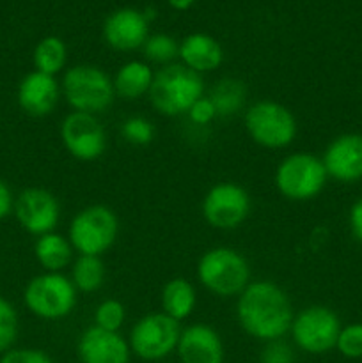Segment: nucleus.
Instances as JSON below:
<instances>
[{
    "mask_svg": "<svg viewBox=\"0 0 362 363\" xmlns=\"http://www.w3.org/2000/svg\"><path fill=\"white\" fill-rule=\"evenodd\" d=\"M295 312L290 296L272 280H256L236 301V319L248 337L261 342L283 339L290 333Z\"/></svg>",
    "mask_w": 362,
    "mask_h": 363,
    "instance_id": "f257e3e1",
    "label": "nucleus"
},
{
    "mask_svg": "<svg viewBox=\"0 0 362 363\" xmlns=\"http://www.w3.org/2000/svg\"><path fill=\"white\" fill-rule=\"evenodd\" d=\"M202 96V74L188 69L183 64H167L155 73L148 98L158 113L165 117H180Z\"/></svg>",
    "mask_w": 362,
    "mask_h": 363,
    "instance_id": "f03ea898",
    "label": "nucleus"
},
{
    "mask_svg": "<svg viewBox=\"0 0 362 363\" xmlns=\"http://www.w3.org/2000/svg\"><path fill=\"white\" fill-rule=\"evenodd\" d=\"M197 280L215 296H240L251 284V264L234 248H209L197 262Z\"/></svg>",
    "mask_w": 362,
    "mask_h": 363,
    "instance_id": "7ed1b4c3",
    "label": "nucleus"
},
{
    "mask_svg": "<svg viewBox=\"0 0 362 363\" xmlns=\"http://www.w3.org/2000/svg\"><path fill=\"white\" fill-rule=\"evenodd\" d=\"M60 92L73 112L98 116L110 108L116 99L112 78L98 66L78 64L64 73Z\"/></svg>",
    "mask_w": 362,
    "mask_h": 363,
    "instance_id": "20e7f679",
    "label": "nucleus"
},
{
    "mask_svg": "<svg viewBox=\"0 0 362 363\" xmlns=\"http://www.w3.org/2000/svg\"><path fill=\"white\" fill-rule=\"evenodd\" d=\"M243 126L256 145L272 151L290 147L298 133L295 113L286 105L272 99H259L247 106Z\"/></svg>",
    "mask_w": 362,
    "mask_h": 363,
    "instance_id": "39448f33",
    "label": "nucleus"
},
{
    "mask_svg": "<svg viewBox=\"0 0 362 363\" xmlns=\"http://www.w3.org/2000/svg\"><path fill=\"white\" fill-rule=\"evenodd\" d=\"M329 174L322 158L312 152L297 151L280 160L275 169L273 183L284 199L293 202H307L318 197L327 186Z\"/></svg>",
    "mask_w": 362,
    "mask_h": 363,
    "instance_id": "423d86ee",
    "label": "nucleus"
},
{
    "mask_svg": "<svg viewBox=\"0 0 362 363\" xmlns=\"http://www.w3.org/2000/svg\"><path fill=\"white\" fill-rule=\"evenodd\" d=\"M119 236V220L116 213L103 204H92L80 209L71 218L67 240L78 255L102 257L116 245Z\"/></svg>",
    "mask_w": 362,
    "mask_h": 363,
    "instance_id": "0eeeda50",
    "label": "nucleus"
},
{
    "mask_svg": "<svg viewBox=\"0 0 362 363\" xmlns=\"http://www.w3.org/2000/svg\"><path fill=\"white\" fill-rule=\"evenodd\" d=\"M77 294L71 279L64 273H41L31 279L23 289V303L32 315L45 321H60L77 307Z\"/></svg>",
    "mask_w": 362,
    "mask_h": 363,
    "instance_id": "6e6552de",
    "label": "nucleus"
},
{
    "mask_svg": "<svg viewBox=\"0 0 362 363\" xmlns=\"http://www.w3.org/2000/svg\"><path fill=\"white\" fill-rule=\"evenodd\" d=\"M181 332V323L163 312L144 315L131 326L128 337L131 354L144 362L163 360L176 351Z\"/></svg>",
    "mask_w": 362,
    "mask_h": 363,
    "instance_id": "1a4fd4ad",
    "label": "nucleus"
},
{
    "mask_svg": "<svg viewBox=\"0 0 362 363\" xmlns=\"http://www.w3.org/2000/svg\"><path fill=\"white\" fill-rule=\"evenodd\" d=\"M341 319L325 305H311L295 314L291 323V339L300 351L309 354H323L336 350L341 332Z\"/></svg>",
    "mask_w": 362,
    "mask_h": 363,
    "instance_id": "9d476101",
    "label": "nucleus"
},
{
    "mask_svg": "<svg viewBox=\"0 0 362 363\" xmlns=\"http://www.w3.org/2000/svg\"><path fill=\"white\" fill-rule=\"evenodd\" d=\"M251 209L252 201L248 191L231 181L213 184L201 204L204 222L219 230L238 229L248 218Z\"/></svg>",
    "mask_w": 362,
    "mask_h": 363,
    "instance_id": "9b49d317",
    "label": "nucleus"
},
{
    "mask_svg": "<svg viewBox=\"0 0 362 363\" xmlns=\"http://www.w3.org/2000/svg\"><path fill=\"white\" fill-rule=\"evenodd\" d=\"M60 142L78 162H94L106 151V133L92 113L70 112L60 123Z\"/></svg>",
    "mask_w": 362,
    "mask_h": 363,
    "instance_id": "f8f14e48",
    "label": "nucleus"
},
{
    "mask_svg": "<svg viewBox=\"0 0 362 363\" xmlns=\"http://www.w3.org/2000/svg\"><path fill=\"white\" fill-rule=\"evenodd\" d=\"M13 213L21 229L39 238L53 233L59 225L60 204L55 195L45 188H25L14 199Z\"/></svg>",
    "mask_w": 362,
    "mask_h": 363,
    "instance_id": "ddd939ff",
    "label": "nucleus"
},
{
    "mask_svg": "<svg viewBox=\"0 0 362 363\" xmlns=\"http://www.w3.org/2000/svg\"><path fill=\"white\" fill-rule=\"evenodd\" d=\"M330 179L350 184L362 179V135L344 133L327 145L322 156Z\"/></svg>",
    "mask_w": 362,
    "mask_h": 363,
    "instance_id": "4468645a",
    "label": "nucleus"
},
{
    "mask_svg": "<svg viewBox=\"0 0 362 363\" xmlns=\"http://www.w3.org/2000/svg\"><path fill=\"white\" fill-rule=\"evenodd\" d=\"M77 354L82 363H130L131 350L119 332L92 325L78 339Z\"/></svg>",
    "mask_w": 362,
    "mask_h": 363,
    "instance_id": "2eb2a0df",
    "label": "nucleus"
},
{
    "mask_svg": "<svg viewBox=\"0 0 362 363\" xmlns=\"http://www.w3.org/2000/svg\"><path fill=\"white\" fill-rule=\"evenodd\" d=\"M103 38L117 52H133L144 46L149 38V21L137 9L114 11L103 23Z\"/></svg>",
    "mask_w": 362,
    "mask_h": 363,
    "instance_id": "dca6fc26",
    "label": "nucleus"
},
{
    "mask_svg": "<svg viewBox=\"0 0 362 363\" xmlns=\"http://www.w3.org/2000/svg\"><path fill=\"white\" fill-rule=\"evenodd\" d=\"M176 353L181 363H224L226 358L222 337L204 323L183 328Z\"/></svg>",
    "mask_w": 362,
    "mask_h": 363,
    "instance_id": "f3484780",
    "label": "nucleus"
},
{
    "mask_svg": "<svg viewBox=\"0 0 362 363\" xmlns=\"http://www.w3.org/2000/svg\"><path fill=\"white\" fill-rule=\"evenodd\" d=\"M60 96V84L55 77L31 71L18 85L16 99L20 108L31 117H46L55 110Z\"/></svg>",
    "mask_w": 362,
    "mask_h": 363,
    "instance_id": "a211bd4d",
    "label": "nucleus"
},
{
    "mask_svg": "<svg viewBox=\"0 0 362 363\" xmlns=\"http://www.w3.org/2000/svg\"><path fill=\"white\" fill-rule=\"evenodd\" d=\"M181 64L195 73H209L222 66L224 50L215 38L208 34H190L180 43Z\"/></svg>",
    "mask_w": 362,
    "mask_h": 363,
    "instance_id": "6ab92c4d",
    "label": "nucleus"
},
{
    "mask_svg": "<svg viewBox=\"0 0 362 363\" xmlns=\"http://www.w3.org/2000/svg\"><path fill=\"white\" fill-rule=\"evenodd\" d=\"M153 78H155V73L148 62L130 60V62L123 64L112 78L116 98L124 99V101H135L142 96H148Z\"/></svg>",
    "mask_w": 362,
    "mask_h": 363,
    "instance_id": "aec40b11",
    "label": "nucleus"
},
{
    "mask_svg": "<svg viewBox=\"0 0 362 363\" xmlns=\"http://www.w3.org/2000/svg\"><path fill=\"white\" fill-rule=\"evenodd\" d=\"M160 305L162 312L176 321H185L190 318L197 305V291L190 280L183 277L167 280L160 293Z\"/></svg>",
    "mask_w": 362,
    "mask_h": 363,
    "instance_id": "412c9836",
    "label": "nucleus"
},
{
    "mask_svg": "<svg viewBox=\"0 0 362 363\" xmlns=\"http://www.w3.org/2000/svg\"><path fill=\"white\" fill-rule=\"evenodd\" d=\"M73 254L70 240L55 230L43 234L34 243L35 261L48 273H62L73 261Z\"/></svg>",
    "mask_w": 362,
    "mask_h": 363,
    "instance_id": "4be33fe9",
    "label": "nucleus"
},
{
    "mask_svg": "<svg viewBox=\"0 0 362 363\" xmlns=\"http://www.w3.org/2000/svg\"><path fill=\"white\" fill-rule=\"evenodd\" d=\"M209 101L215 106L216 117H233L241 112L247 101V89L238 78H222L209 91Z\"/></svg>",
    "mask_w": 362,
    "mask_h": 363,
    "instance_id": "5701e85b",
    "label": "nucleus"
},
{
    "mask_svg": "<svg viewBox=\"0 0 362 363\" xmlns=\"http://www.w3.org/2000/svg\"><path fill=\"white\" fill-rule=\"evenodd\" d=\"M32 62H34L35 71L50 74V77H55L67 64L66 43L60 38H57V35L43 38L35 45L34 53H32Z\"/></svg>",
    "mask_w": 362,
    "mask_h": 363,
    "instance_id": "b1692460",
    "label": "nucleus"
},
{
    "mask_svg": "<svg viewBox=\"0 0 362 363\" xmlns=\"http://www.w3.org/2000/svg\"><path fill=\"white\" fill-rule=\"evenodd\" d=\"M71 282L78 293L91 294L102 289L105 282V264L96 255H78L71 266Z\"/></svg>",
    "mask_w": 362,
    "mask_h": 363,
    "instance_id": "393cba45",
    "label": "nucleus"
},
{
    "mask_svg": "<svg viewBox=\"0 0 362 363\" xmlns=\"http://www.w3.org/2000/svg\"><path fill=\"white\" fill-rule=\"evenodd\" d=\"M144 57L149 62L155 64H172V60L180 55V43L167 34H153L142 46Z\"/></svg>",
    "mask_w": 362,
    "mask_h": 363,
    "instance_id": "a878e982",
    "label": "nucleus"
},
{
    "mask_svg": "<svg viewBox=\"0 0 362 363\" xmlns=\"http://www.w3.org/2000/svg\"><path fill=\"white\" fill-rule=\"evenodd\" d=\"M20 332V319L14 305L0 296V354L13 350Z\"/></svg>",
    "mask_w": 362,
    "mask_h": 363,
    "instance_id": "bb28decb",
    "label": "nucleus"
},
{
    "mask_svg": "<svg viewBox=\"0 0 362 363\" xmlns=\"http://www.w3.org/2000/svg\"><path fill=\"white\" fill-rule=\"evenodd\" d=\"M126 321V308L119 300H103L94 311V326L106 332H119Z\"/></svg>",
    "mask_w": 362,
    "mask_h": 363,
    "instance_id": "cd10ccee",
    "label": "nucleus"
},
{
    "mask_svg": "<svg viewBox=\"0 0 362 363\" xmlns=\"http://www.w3.org/2000/svg\"><path fill=\"white\" fill-rule=\"evenodd\" d=\"M121 137L131 145H138V147H144L149 145L155 138V126L149 119L141 116L128 117L126 121H123L121 124Z\"/></svg>",
    "mask_w": 362,
    "mask_h": 363,
    "instance_id": "c85d7f7f",
    "label": "nucleus"
},
{
    "mask_svg": "<svg viewBox=\"0 0 362 363\" xmlns=\"http://www.w3.org/2000/svg\"><path fill=\"white\" fill-rule=\"evenodd\" d=\"M336 350L350 360L362 358V323H351L341 328Z\"/></svg>",
    "mask_w": 362,
    "mask_h": 363,
    "instance_id": "c756f323",
    "label": "nucleus"
},
{
    "mask_svg": "<svg viewBox=\"0 0 362 363\" xmlns=\"http://www.w3.org/2000/svg\"><path fill=\"white\" fill-rule=\"evenodd\" d=\"M295 360H297L295 350L283 339L265 342L259 353V363H295Z\"/></svg>",
    "mask_w": 362,
    "mask_h": 363,
    "instance_id": "7c9ffc66",
    "label": "nucleus"
},
{
    "mask_svg": "<svg viewBox=\"0 0 362 363\" xmlns=\"http://www.w3.org/2000/svg\"><path fill=\"white\" fill-rule=\"evenodd\" d=\"M0 363H53V360L41 350H32V347L14 350L13 347L2 354Z\"/></svg>",
    "mask_w": 362,
    "mask_h": 363,
    "instance_id": "2f4dec72",
    "label": "nucleus"
},
{
    "mask_svg": "<svg viewBox=\"0 0 362 363\" xmlns=\"http://www.w3.org/2000/svg\"><path fill=\"white\" fill-rule=\"evenodd\" d=\"M187 116L188 119H190L194 124H197V126H206V124L212 123L213 119H216L215 106H213V103L209 101L208 96H202L201 99H197V101L190 106Z\"/></svg>",
    "mask_w": 362,
    "mask_h": 363,
    "instance_id": "473e14b6",
    "label": "nucleus"
},
{
    "mask_svg": "<svg viewBox=\"0 0 362 363\" xmlns=\"http://www.w3.org/2000/svg\"><path fill=\"white\" fill-rule=\"evenodd\" d=\"M348 223H350L351 236L362 245V197L353 202L350 208V215H348Z\"/></svg>",
    "mask_w": 362,
    "mask_h": 363,
    "instance_id": "72a5a7b5",
    "label": "nucleus"
},
{
    "mask_svg": "<svg viewBox=\"0 0 362 363\" xmlns=\"http://www.w3.org/2000/svg\"><path fill=\"white\" fill-rule=\"evenodd\" d=\"M14 209V195L4 179H0V220L7 218Z\"/></svg>",
    "mask_w": 362,
    "mask_h": 363,
    "instance_id": "f704fd0d",
    "label": "nucleus"
},
{
    "mask_svg": "<svg viewBox=\"0 0 362 363\" xmlns=\"http://www.w3.org/2000/svg\"><path fill=\"white\" fill-rule=\"evenodd\" d=\"M167 2H169L174 9L187 11L188 7H192V4H194L195 0H167Z\"/></svg>",
    "mask_w": 362,
    "mask_h": 363,
    "instance_id": "c9c22d12",
    "label": "nucleus"
}]
</instances>
